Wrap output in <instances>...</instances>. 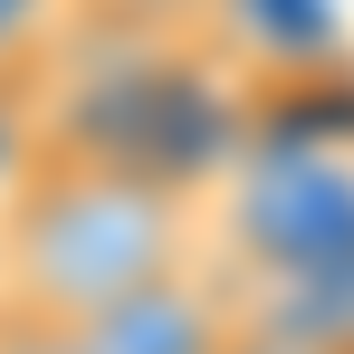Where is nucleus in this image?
Returning a JSON list of instances; mask_svg holds the SVG:
<instances>
[{
  "mask_svg": "<svg viewBox=\"0 0 354 354\" xmlns=\"http://www.w3.org/2000/svg\"><path fill=\"white\" fill-rule=\"evenodd\" d=\"M67 19H106V29H201L211 0H67Z\"/></svg>",
  "mask_w": 354,
  "mask_h": 354,
  "instance_id": "nucleus-6",
  "label": "nucleus"
},
{
  "mask_svg": "<svg viewBox=\"0 0 354 354\" xmlns=\"http://www.w3.org/2000/svg\"><path fill=\"white\" fill-rule=\"evenodd\" d=\"M67 335H77V354H221L239 335V288L221 259H192L173 278H144L115 306L77 316Z\"/></svg>",
  "mask_w": 354,
  "mask_h": 354,
  "instance_id": "nucleus-3",
  "label": "nucleus"
},
{
  "mask_svg": "<svg viewBox=\"0 0 354 354\" xmlns=\"http://www.w3.org/2000/svg\"><path fill=\"white\" fill-rule=\"evenodd\" d=\"M221 354H326V345H306V335H278V326H249V316H239V335Z\"/></svg>",
  "mask_w": 354,
  "mask_h": 354,
  "instance_id": "nucleus-7",
  "label": "nucleus"
},
{
  "mask_svg": "<svg viewBox=\"0 0 354 354\" xmlns=\"http://www.w3.org/2000/svg\"><path fill=\"white\" fill-rule=\"evenodd\" d=\"M192 259H211V211L192 192L67 163V153H39L0 211V297L58 326L115 306L144 278H173Z\"/></svg>",
  "mask_w": 354,
  "mask_h": 354,
  "instance_id": "nucleus-2",
  "label": "nucleus"
},
{
  "mask_svg": "<svg viewBox=\"0 0 354 354\" xmlns=\"http://www.w3.org/2000/svg\"><path fill=\"white\" fill-rule=\"evenodd\" d=\"M67 29V0H0V67H39Z\"/></svg>",
  "mask_w": 354,
  "mask_h": 354,
  "instance_id": "nucleus-5",
  "label": "nucleus"
},
{
  "mask_svg": "<svg viewBox=\"0 0 354 354\" xmlns=\"http://www.w3.org/2000/svg\"><path fill=\"white\" fill-rule=\"evenodd\" d=\"M39 67H0V211H10V192L29 182L39 163Z\"/></svg>",
  "mask_w": 354,
  "mask_h": 354,
  "instance_id": "nucleus-4",
  "label": "nucleus"
},
{
  "mask_svg": "<svg viewBox=\"0 0 354 354\" xmlns=\"http://www.w3.org/2000/svg\"><path fill=\"white\" fill-rule=\"evenodd\" d=\"M259 96L239 86V67L201 29H106V19H67L39 58V153L67 163H106V173L163 182L211 201L221 173L249 144Z\"/></svg>",
  "mask_w": 354,
  "mask_h": 354,
  "instance_id": "nucleus-1",
  "label": "nucleus"
}]
</instances>
